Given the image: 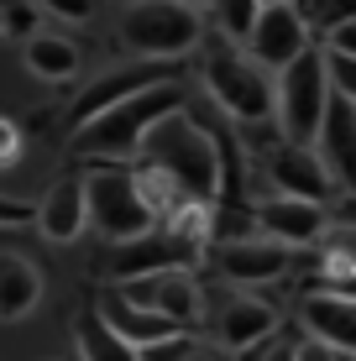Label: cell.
<instances>
[{
  "instance_id": "20",
  "label": "cell",
  "mask_w": 356,
  "mask_h": 361,
  "mask_svg": "<svg viewBox=\"0 0 356 361\" xmlns=\"http://www.w3.org/2000/svg\"><path fill=\"white\" fill-rule=\"evenodd\" d=\"M21 58H27V73L42 79V84H73L79 79V63H84L79 42L63 37V32H32Z\"/></svg>"
},
{
  "instance_id": "3",
  "label": "cell",
  "mask_w": 356,
  "mask_h": 361,
  "mask_svg": "<svg viewBox=\"0 0 356 361\" xmlns=\"http://www.w3.org/2000/svg\"><path fill=\"white\" fill-rule=\"evenodd\" d=\"M204 90L220 110H226L231 121H273V73H267L247 47L236 42V37H204Z\"/></svg>"
},
{
  "instance_id": "34",
  "label": "cell",
  "mask_w": 356,
  "mask_h": 361,
  "mask_svg": "<svg viewBox=\"0 0 356 361\" xmlns=\"http://www.w3.org/2000/svg\"><path fill=\"white\" fill-rule=\"evenodd\" d=\"M183 6H210V0H183Z\"/></svg>"
},
{
  "instance_id": "24",
  "label": "cell",
  "mask_w": 356,
  "mask_h": 361,
  "mask_svg": "<svg viewBox=\"0 0 356 361\" xmlns=\"http://www.w3.org/2000/svg\"><path fill=\"white\" fill-rule=\"evenodd\" d=\"M215 6V21H220V32L226 37H236L241 42V32L252 27V16H257V6H262V0H210Z\"/></svg>"
},
{
  "instance_id": "10",
  "label": "cell",
  "mask_w": 356,
  "mask_h": 361,
  "mask_svg": "<svg viewBox=\"0 0 356 361\" xmlns=\"http://www.w3.org/2000/svg\"><path fill=\"white\" fill-rule=\"evenodd\" d=\"M252 226L262 235H273V241L293 246V252H309V246L325 235V226H330V209H325V199L267 194V199L252 204Z\"/></svg>"
},
{
  "instance_id": "18",
  "label": "cell",
  "mask_w": 356,
  "mask_h": 361,
  "mask_svg": "<svg viewBox=\"0 0 356 361\" xmlns=\"http://www.w3.org/2000/svg\"><path fill=\"white\" fill-rule=\"evenodd\" d=\"M94 309H100V319H105V325L116 330V335H126V341L137 345V351H142V345H152V341H163V335H173V330H178L173 319H163V314H152V309L131 304V298L121 293V283H116V288H105V293H100V304H94Z\"/></svg>"
},
{
  "instance_id": "25",
  "label": "cell",
  "mask_w": 356,
  "mask_h": 361,
  "mask_svg": "<svg viewBox=\"0 0 356 361\" xmlns=\"http://www.w3.org/2000/svg\"><path fill=\"white\" fill-rule=\"evenodd\" d=\"M325 53V73H330V90L356 99V53H336V47H320Z\"/></svg>"
},
{
  "instance_id": "28",
  "label": "cell",
  "mask_w": 356,
  "mask_h": 361,
  "mask_svg": "<svg viewBox=\"0 0 356 361\" xmlns=\"http://www.w3.org/2000/svg\"><path fill=\"white\" fill-rule=\"evenodd\" d=\"M194 345V335L189 330H173V335H163V341H152V345H142L137 361H178L183 351Z\"/></svg>"
},
{
  "instance_id": "31",
  "label": "cell",
  "mask_w": 356,
  "mask_h": 361,
  "mask_svg": "<svg viewBox=\"0 0 356 361\" xmlns=\"http://www.w3.org/2000/svg\"><path fill=\"white\" fill-rule=\"evenodd\" d=\"M293 361H340V351H330V345H320V341L309 335L304 345H293Z\"/></svg>"
},
{
  "instance_id": "12",
  "label": "cell",
  "mask_w": 356,
  "mask_h": 361,
  "mask_svg": "<svg viewBox=\"0 0 356 361\" xmlns=\"http://www.w3.org/2000/svg\"><path fill=\"white\" fill-rule=\"evenodd\" d=\"M309 147L320 152V163L330 168L336 189L356 194V99H346V94L330 90L325 116H320V131H314Z\"/></svg>"
},
{
  "instance_id": "2",
  "label": "cell",
  "mask_w": 356,
  "mask_h": 361,
  "mask_svg": "<svg viewBox=\"0 0 356 361\" xmlns=\"http://www.w3.org/2000/svg\"><path fill=\"white\" fill-rule=\"evenodd\" d=\"M183 105V90L178 79H163V84H147V90L116 99L110 110L100 116H90L84 126H73L68 136V157H79V163H131L142 147V136L157 126V121L168 116V110Z\"/></svg>"
},
{
  "instance_id": "35",
  "label": "cell",
  "mask_w": 356,
  "mask_h": 361,
  "mask_svg": "<svg viewBox=\"0 0 356 361\" xmlns=\"http://www.w3.org/2000/svg\"><path fill=\"white\" fill-rule=\"evenodd\" d=\"M340 361H356V356H340Z\"/></svg>"
},
{
  "instance_id": "26",
  "label": "cell",
  "mask_w": 356,
  "mask_h": 361,
  "mask_svg": "<svg viewBox=\"0 0 356 361\" xmlns=\"http://www.w3.org/2000/svg\"><path fill=\"white\" fill-rule=\"evenodd\" d=\"M37 11H47V16H58V21H68V27H79V21H94L100 0H37Z\"/></svg>"
},
{
  "instance_id": "22",
  "label": "cell",
  "mask_w": 356,
  "mask_h": 361,
  "mask_svg": "<svg viewBox=\"0 0 356 361\" xmlns=\"http://www.w3.org/2000/svg\"><path fill=\"white\" fill-rule=\"evenodd\" d=\"M73 351H79V361H137V345L110 330L100 309H84L73 319Z\"/></svg>"
},
{
  "instance_id": "21",
  "label": "cell",
  "mask_w": 356,
  "mask_h": 361,
  "mask_svg": "<svg viewBox=\"0 0 356 361\" xmlns=\"http://www.w3.org/2000/svg\"><path fill=\"white\" fill-rule=\"evenodd\" d=\"M314 252H320V288H336V293H351L356 298V226H340V220H330L325 235L314 241Z\"/></svg>"
},
{
  "instance_id": "14",
  "label": "cell",
  "mask_w": 356,
  "mask_h": 361,
  "mask_svg": "<svg viewBox=\"0 0 356 361\" xmlns=\"http://www.w3.org/2000/svg\"><path fill=\"white\" fill-rule=\"evenodd\" d=\"M267 183H273V194H293V199H330L336 194V178L320 163V152L299 147V142H278L267 152Z\"/></svg>"
},
{
  "instance_id": "29",
  "label": "cell",
  "mask_w": 356,
  "mask_h": 361,
  "mask_svg": "<svg viewBox=\"0 0 356 361\" xmlns=\"http://www.w3.org/2000/svg\"><path fill=\"white\" fill-rule=\"evenodd\" d=\"M247 361H293V345L288 341H262L257 351H247Z\"/></svg>"
},
{
  "instance_id": "11",
  "label": "cell",
  "mask_w": 356,
  "mask_h": 361,
  "mask_svg": "<svg viewBox=\"0 0 356 361\" xmlns=\"http://www.w3.org/2000/svg\"><path fill=\"white\" fill-rule=\"evenodd\" d=\"M200 257H204V246L183 241V235H173L168 226H152L147 235H137V241H121V246H116L110 278H116V283H131V278H142V272H163V267H194Z\"/></svg>"
},
{
  "instance_id": "6",
  "label": "cell",
  "mask_w": 356,
  "mask_h": 361,
  "mask_svg": "<svg viewBox=\"0 0 356 361\" xmlns=\"http://www.w3.org/2000/svg\"><path fill=\"white\" fill-rule=\"evenodd\" d=\"M325 99H330V73H325L320 42H314V47H304L293 63L278 68V79H273V121H278V131H283V142H299V147L314 142Z\"/></svg>"
},
{
  "instance_id": "4",
  "label": "cell",
  "mask_w": 356,
  "mask_h": 361,
  "mask_svg": "<svg viewBox=\"0 0 356 361\" xmlns=\"http://www.w3.org/2000/svg\"><path fill=\"white\" fill-rule=\"evenodd\" d=\"M200 42H204L200 6H183V0H126V11H121V47L131 58L178 63Z\"/></svg>"
},
{
  "instance_id": "8",
  "label": "cell",
  "mask_w": 356,
  "mask_h": 361,
  "mask_svg": "<svg viewBox=\"0 0 356 361\" xmlns=\"http://www.w3.org/2000/svg\"><path fill=\"white\" fill-rule=\"evenodd\" d=\"M121 293H126L131 304L152 309V314L173 319L178 330H189L194 319L204 314V293H200V278H194V267H163V272H142V278L121 283Z\"/></svg>"
},
{
  "instance_id": "17",
  "label": "cell",
  "mask_w": 356,
  "mask_h": 361,
  "mask_svg": "<svg viewBox=\"0 0 356 361\" xmlns=\"http://www.w3.org/2000/svg\"><path fill=\"white\" fill-rule=\"evenodd\" d=\"M215 330H220V351L247 356V351H257L262 341H273V335H278V309L267 304V298H257V293L241 288L226 309H220V325Z\"/></svg>"
},
{
  "instance_id": "32",
  "label": "cell",
  "mask_w": 356,
  "mask_h": 361,
  "mask_svg": "<svg viewBox=\"0 0 356 361\" xmlns=\"http://www.w3.org/2000/svg\"><path fill=\"white\" fill-rule=\"evenodd\" d=\"M178 361H226V356H220V351H215V345H204V341H194V345H189V351H183Z\"/></svg>"
},
{
  "instance_id": "9",
  "label": "cell",
  "mask_w": 356,
  "mask_h": 361,
  "mask_svg": "<svg viewBox=\"0 0 356 361\" xmlns=\"http://www.w3.org/2000/svg\"><path fill=\"white\" fill-rule=\"evenodd\" d=\"M241 47H247L267 73H278L283 63H293L304 47H314V37H309V27H304L299 6H257L252 27L241 32Z\"/></svg>"
},
{
  "instance_id": "19",
  "label": "cell",
  "mask_w": 356,
  "mask_h": 361,
  "mask_svg": "<svg viewBox=\"0 0 356 361\" xmlns=\"http://www.w3.org/2000/svg\"><path fill=\"white\" fill-rule=\"evenodd\" d=\"M42 304V272L32 257L0 252V325H16Z\"/></svg>"
},
{
  "instance_id": "23",
  "label": "cell",
  "mask_w": 356,
  "mask_h": 361,
  "mask_svg": "<svg viewBox=\"0 0 356 361\" xmlns=\"http://www.w3.org/2000/svg\"><path fill=\"white\" fill-rule=\"evenodd\" d=\"M299 11H304V27H309L314 42H325L336 27L356 21V0H299Z\"/></svg>"
},
{
  "instance_id": "27",
  "label": "cell",
  "mask_w": 356,
  "mask_h": 361,
  "mask_svg": "<svg viewBox=\"0 0 356 361\" xmlns=\"http://www.w3.org/2000/svg\"><path fill=\"white\" fill-rule=\"evenodd\" d=\"M21 152H27V131H21V121L0 116V168H16Z\"/></svg>"
},
{
  "instance_id": "30",
  "label": "cell",
  "mask_w": 356,
  "mask_h": 361,
  "mask_svg": "<svg viewBox=\"0 0 356 361\" xmlns=\"http://www.w3.org/2000/svg\"><path fill=\"white\" fill-rule=\"evenodd\" d=\"M0 226H32V204H21V199H0Z\"/></svg>"
},
{
  "instance_id": "1",
  "label": "cell",
  "mask_w": 356,
  "mask_h": 361,
  "mask_svg": "<svg viewBox=\"0 0 356 361\" xmlns=\"http://www.w3.org/2000/svg\"><path fill=\"white\" fill-rule=\"evenodd\" d=\"M137 157H142V168L163 173L183 199H204V204L220 199V183H226V142H220L210 126H200L183 105L168 110V116L142 136Z\"/></svg>"
},
{
  "instance_id": "16",
  "label": "cell",
  "mask_w": 356,
  "mask_h": 361,
  "mask_svg": "<svg viewBox=\"0 0 356 361\" xmlns=\"http://www.w3.org/2000/svg\"><path fill=\"white\" fill-rule=\"evenodd\" d=\"M32 226L42 241L53 246H73L90 231V209H84V178H58L42 194V204H32Z\"/></svg>"
},
{
  "instance_id": "33",
  "label": "cell",
  "mask_w": 356,
  "mask_h": 361,
  "mask_svg": "<svg viewBox=\"0 0 356 361\" xmlns=\"http://www.w3.org/2000/svg\"><path fill=\"white\" fill-rule=\"evenodd\" d=\"M262 6H299V0H262Z\"/></svg>"
},
{
  "instance_id": "15",
  "label": "cell",
  "mask_w": 356,
  "mask_h": 361,
  "mask_svg": "<svg viewBox=\"0 0 356 361\" xmlns=\"http://www.w3.org/2000/svg\"><path fill=\"white\" fill-rule=\"evenodd\" d=\"M299 319L320 345L340 356H356V298L336 288H309L299 298Z\"/></svg>"
},
{
  "instance_id": "5",
  "label": "cell",
  "mask_w": 356,
  "mask_h": 361,
  "mask_svg": "<svg viewBox=\"0 0 356 361\" xmlns=\"http://www.w3.org/2000/svg\"><path fill=\"white\" fill-rule=\"evenodd\" d=\"M84 209H90V231L105 241H137L157 226V209L147 204L142 178L121 163H100L84 173Z\"/></svg>"
},
{
  "instance_id": "7",
  "label": "cell",
  "mask_w": 356,
  "mask_h": 361,
  "mask_svg": "<svg viewBox=\"0 0 356 361\" xmlns=\"http://www.w3.org/2000/svg\"><path fill=\"white\" fill-rule=\"evenodd\" d=\"M293 262H299V252L283 246V241H273V235H262V231L231 235L215 252L220 278L236 283V288H273V283H283L293 272Z\"/></svg>"
},
{
  "instance_id": "13",
  "label": "cell",
  "mask_w": 356,
  "mask_h": 361,
  "mask_svg": "<svg viewBox=\"0 0 356 361\" xmlns=\"http://www.w3.org/2000/svg\"><path fill=\"white\" fill-rule=\"evenodd\" d=\"M163 79H173V63H152V58H131V63H121V68H105V73H94V79H90V90L73 99L68 121H73V126H84L90 116L110 110L116 99L137 94V90H147V84H163Z\"/></svg>"
}]
</instances>
